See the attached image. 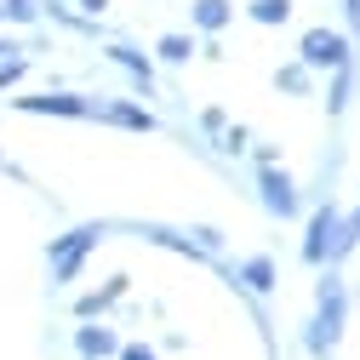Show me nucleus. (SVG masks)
<instances>
[{
  "label": "nucleus",
  "mask_w": 360,
  "mask_h": 360,
  "mask_svg": "<svg viewBox=\"0 0 360 360\" xmlns=\"http://www.w3.org/2000/svg\"><path fill=\"white\" fill-rule=\"evenodd\" d=\"M354 246H360V223H354V217H338V206H332V200L309 217V235H303V263H314V269L326 263V269H332V263H343Z\"/></svg>",
  "instance_id": "obj_1"
},
{
  "label": "nucleus",
  "mask_w": 360,
  "mask_h": 360,
  "mask_svg": "<svg viewBox=\"0 0 360 360\" xmlns=\"http://www.w3.org/2000/svg\"><path fill=\"white\" fill-rule=\"evenodd\" d=\"M343 321H349V292L338 281V269H326L321 292H314V321H309V354H332L338 338H343Z\"/></svg>",
  "instance_id": "obj_2"
},
{
  "label": "nucleus",
  "mask_w": 360,
  "mask_h": 360,
  "mask_svg": "<svg viewBox=\"0 0 360 360\" xmlns=\"http://www.w3.org/2000/svg\"><path fill=\"white\" fill-rule=\"evenodd\" d=\"M297 63L309 69V75H332V69H343V63H354V40L349 34H338V29H303V40H297Z\"/></svg>",
  "instance_id": "obj_3"
},
{
  "label": "nucleus",
  "mask_w": 360,
  "mask_h": 360,
  "mask_svg": "<svg viewBox=\"0 0 360 360\" xmlns=\"http://www.w3.org/2000/svg\"><path fill=\"white\" fill-rule=\"evenodd\" d=\"M103 240V229H98V223H86V229H69V235H58L52 240V286H69L75 275H80V263H86V252H92Z\"/></svg>",
  "instance_id": "obj_4"
},
{
  "label": "nucleus",
  "mask_w": 360,
  "mask_h": 360,
  "mask_svg": "<svg viewBox=\"0 0 360 360\" xmlns=\"http://www.w3.org/2000/svg\"><path fill=\"white\" fill-rule=\"evenodd\" d=\"M23 115H63V120H98V103L80 92H34V98H12Z\"/></svg>",
  "instance_id": "obj_5"
},
{
  "label": "nucleus",
  "mask_w": 360,
  "mask_h": 360,
  "mask_svg": "<svg viewBox=\"0 0 360 360\" xmlns=\"http://www.w3.org/2000/svg\"><path fill=\"white\" fill-rule=\"evenodd\" d=\"M257 189H263V206L275 212V217H297V184H292V177H286L275 160L257 172Z\"/></svg>",
  "instance_id": "obj_6"
},
{
  "label": "nucleus",
  "mask_w": 360,
  "mask_h": 360,
  "mask_svg": "<svg viewBox=\"0 0 360 360\" xmlns=\"http://www.w3.org/2000/svg\"><path fill=\"white\" fill-rule=\"evenodd\" d=\"M98 120L126 126V131H155V115H149L143 103H98Z\"/></svg>",
  "instance_id": "obj_7"
},
{
  "label": "nucleus",
  "mask_w": 360,
  "mask_h": 360,
  "mask_svg": "<svg viewBox=\"0 0 360 360\" xmlns=\"http://www.w3.org/2000/svg\"><path fill=\"white\" fill-rule=\"evenodd\" d=\"M109 63H120V69H126L131 80L143 86V92H155V63H149V58H143L138 46H109Z\"/></svg>",
  "instance_id": "obj_8"
},
{
  "label": "nucleus",
  "mask_w": 360,
  "mask_h": 360,
  "mask_svg": "<svg viewBox=\"0 0 360 360\" xmlns=\"http://www.w3.org/2000/svg\"><path fill=\"white\" fill-rule=\"evenodd\" d=\"M75 349H80L86 360H98V354H120V343H115L109 326H80V332H75Z\"/></svg>",
  "instance_id": "obj_9"
},
{
  "label": "nucleus",
  "mask_w": 360,
  "mask_h": 360,
  "mask_svg": "<svg viewBox=\"0 0 360 360\" xmlns=\"http://www.w3.org/2000/svg\"><path fill=\"white\" fill-rule=\"evenodd\" d=\"M189 18H195V29H200V34H217L223 23L235 18V6H229V0H195V12H189Z\"/></svg>",
  "instance_id": "obj_10"
},
{
  "label": "nucleus",
  "mask_w": 360,
  "mask_h": 360,
  "mask_svg": "<svg viewBox=\"0 0 360 360\" xmlns=\"http://www.w3.org/2000/svg\"><path fill=\"white\" fill-rule=\"evenodd\" d=\"M235 275H240L252 292H269V286H275V257H263V252H257V257H246V263L235 269Z\"/></svg>",
  "instance_id": "obj_11"
},
{
  "label": "nucleus",
  "mask_w": 360,
  "mask_h": 360,
  "mask_svg": "<svg viewBox=\"0 0 360 360\" xmlns=\"http://www.w3.org/2000/svg\"><path fill=\"white\" fill-rule=\"evenodd\" d=\"M252 23H263V29H275V23H286L292 18V0H252Z\"/></svg>",
  "instance_id": "obj_12"
},
{
  "label": "nucleus",
  "mask_w": 360,
  "mask_h": 360,
  "mask_svg": "<svg viewBox=\"0 0 360 360\" xmlns=\"http://www.w3.org/2000/svg\"><path fill=\"white\" fill-rule=\"evenodd\" d=\"M338 80H332V98H326V109L332 115H343L349 109V92H354V63H343V69H332Z\"/></svg>",
  "instance_id": "obj_13"
},
{
  "label": "nucleus",
  "mask_w": 360,
  "mask_h": 360,
  "mask_svg": "<svg viewBox=\"0 0 360 360\" xmlns=\"http://www.w3.org/2000/svg\"><path fill=\"white\" fill-rule=\"evenodd\" d=\"M155 52H160V63H189V58H195V40H189V34H160Z\"/></svg>",
  "instance_id": "obj_14"
},
{
  "label": "nucleus",
  "mask_w": 360,
  "mask_h": 360,
  "mask_svg": "<svg viewBox=\"0 0 360 360\" xmlns=\"http://www.w3.org/2000/svg\"><path fill=\"white\" fill-rule=\"evenodd\" d=\"M275 86H281L286 98H303L309 92V69L303 63H286V69H275Z\"/></svg>",
  "instance_id": "obj_15"
},
{
  "label": "nucleus",
  "mask_w": 360,
  "mask_h": 360,
  "mask_svg": "<svg viewBox=\"0 0 360 360\" xmlns=\"http://www.w3.org/2000/svg\"><path fill=\"white\" fill-rule=\"evenodd\" d=\"M120 292H126V281H109L103 292H92V297H80V314H103V309H109V303H115Z\"/></svg>",
  "instance_id": "obj_16"
},
{
  "label": "nucleus",
  "mask_w": 360,
  "mask_h": 360,
  "mask_svg": "<svg viewBox=\"0 0 360 360\" xmlns=\"http://www.w3.org/2000/svg\"><path fill=\"white\" fill-rule=\"evenodd\" d=\"M34 18H40L34 0H0V23H34Z\"/></svg>",
  "instance_id": "obj_17"
},
{
  "label": "nucleus",
  "mask_w": 360,
  "mask_h": 360,
  "mask_svg": "<svg viewBox=\"0 0 360 360\" xmlns=\"http://www.w3.org/2000/svg\"><path fill=\"white\" fill-rule=\"evenodd\" d=\"M18 80H23V58H6V63H0V92L18 86Z\"/></svg>",
  "instance_id": "obj_18"
},
{
  "label": "nucleus",
  "mask_w": 360,
  "mask_h": 360,
  "mask_svg": "<svg viewBox=\"0 0 360 360\" xmlns=\"http://www.w3.org/2000/svg\"><path fill=\"white\" fill-rule=\"evenodd\" d=\"M223 149L240 155V149H246V126H229V131H223Z\"/></svg>",
  "instance_id": "obj_19"
},
{
  "label": "nucleus",
  "mask_w": 360,
  "mask_h": 360,
  "mask_svg": "<svg viewBox=\"0 0 360 360\" xmlns=\"http://www.w3.org/2000/svg\"><path fill=\"white\" fill-rule=\"evenodd\" d=\"M120 360H155L149 343H120Z\"/></svg>",
  "instance_id": "obj_20"
},
{
  "label": "nucleus",
  "mask_w": 360,
  "mask_h": 360,
  "mask_svg": "<svg viewBox=\"0 0 360 360\" xmlns=\"http://www.w3.org/2000/svg\"><path fill=\"white\" fill-rule=\"evenodd\" d=\"M343 12H349V34L360 40V0H343Z\"/></svg>",
  "instance_id": "obj_21"
},
{
  "label": "nucleus",
  "mask_w": 360,
  "mask_h": 360,
  "mask_svg": "<svg viewBox=\"0 0 360 360\" xmlns=\"http://www.w3.org/2000/svg\"><path fill=\"white\" fill-rule=\"evenodd\" d=\"M12 52H23V46H18V40H0V63H6Z\"/></svg>",
  "instance_id": "obj_22"
},
{
  "label": "nucleus",
  "mask_w": 360,
  "mask_h": 360,
  "mask_svg": "<svg viewBox=\"0 0 360 360\" xmlns=\"http://www.w3.org/2000/svg\"><path fill=\"white\" fill-rule=\"evenodd\" d=\"M80 6H86V12H92V18H98V12L109 6V0H80Z\"/></svg>",
  "instance_id": "obj_23"
},
{
  "label": "nucleus",
  "mask_w": 360,
  "mask_h": 360,
  "mask_svg": "<svg viewBox=\"0 0 360 360\" xmlns=\"http://www.w3.org/2000/svg\"><path fill=\"white\" fill-rule=\"evenodd\" d=\"M354 223H360V206H354Z\"/></svg>",
  "instance_id": "obj_24"
}]
</instances>
